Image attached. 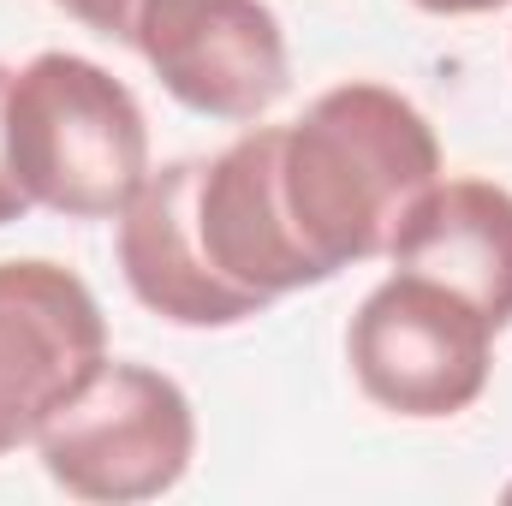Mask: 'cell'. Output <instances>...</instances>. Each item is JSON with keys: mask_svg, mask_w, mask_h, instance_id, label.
I'll return each instance as SVG.
<instances>
[{"mask_svg": "<svg viewBox=\"0 0 512 506\" xmlns=\"http://www.w3.org/2000/svg\"><path fill=\"white\" fill-rule=\"evenodd\" d=\"M441 179L429 120L387 84H334L280 131L286 215L328 274L382 256L405 209Z\"/></svg>", "mask_w": 512, "mask_h": 506, "instance_id": "obj_1", "label": "cell"}, {"mask_svg": "<svg viewBox=\"0 0 512 506\" xmlns=\"http://www.w3.org/2000/svg\"><path fill=\"white\" fill-rule=\"evenodd\" d=\"M6 161L30 203L72 221H108L149 179V126L108 66L36 54L6 90Z\"/></svg>", "mask_w": 512, "mask_h": 506, "instance_id": "obj_2", "label": "cell"}, {"mask_svg": "<svg viewBox=\"0 0 512 506\" xmlns=\"http://www.w3.org/2000/svg\"><path fill=\"white\" fill-rule=\"evenodd\" d=\"M36 453L42 471L78 501H149L185 477L197 453V417L179 381L149 364L102 358L72 399L48 411Z\"/></svg>", "mask_w": 512, "mask_h": 506, "instance_id": "obj_3", "label": "cell"}, {"mask_svg": "<svg viewBox=\"0 0 512 506\" xmlns=\"http://www.w3.org/2000/svg\"><path fill=\"white\" fill-rule=\"evenodd\" d=\"M346 358L358 387L399 417H453L477 405L495 364V322L453 286L393 268L358 304Z\"/></svg>", "mask_w": 512, "mask_h": 506, "instance_id": "obj_4", "label": "cell"}, {"mask_svg": "<svg viewBox=\"0 0 512 506\" xmlns=\"http://www.w3.org/2000/svg\"><path fill=\"white\" fill-rule=\"evenodd\" d=\"M114 36L185 108L215 120H256L292 84L280 18L262 0H126Z\"/></svg>", "mask_w": 512, "mask_h": 506, "instance_id": "obj_5", "label": "cell"}, {"mask_svg": "<svg viewBox=\"0 0 512 506\" xmlns=\"http://www.w3.org/2000/svg\"><path fill=\"white\" fill-rule=\"evenodd\" d=\"M108 358L90 286L60 262H0V453L36 441L48 411Z\"/></svg>", "mask_w": 512, "mask_h": 506, "instance_id": "obj_6", "label": "cell"}, {"mask_svg": "<svg viewBox=\"0 0 512 506\" xmlns=\"http://www.w3.org/2000/svg\"><path fill=\"white\" fill-rule=\"evenodd\" d=\"M197 185H203V161H167L137 185V197L120 209V268L155 316L179 328H233L256 316L268 298L227 280L221 262L209 256Z\"/></svg>", "mask_w": 512, "mask_h": 506, "instance_id": "obj_7", "label": "cell"}, {"mask_svg": "<svg viewBox=\"0 0 512 506\" xmlns=\"http://www.w3.org/2000/svg\"><path fill=\"white\" fill-rule=\"evenodd\" d=\"M280 131L286 126H251L233 149L203 161V185H197V215H203L209 256L221 262L227 280L251 286L262 298L328 280V268L304 251V239L286 215Z\"/></svg>", "mask_w": 512, "mask_h": 506, "instance_id": "obj_8", "label": "cell"}, {"mask_svg": "<svg viewBox=\"0 0 512 506\" xmlns=\"http://www.w3.org/2000/svg\"><path fill=\"white\" fill-rule=\"evenodd\" d=\"M393 268L471 298L495 334L512 322V191L489 179H435L387 239Z\"/></svg>", "mask_w": 512, "mask_h": 506, "instance_id": "obj_9", "label": "cell"}, {"mask_svg": "<svg viewBox=\"0 0 512 506\" xmlns=\"http://www.w3.org/2000/svg\"><path fill=\"white\" fill-rule=\"evenodd\" d=\"M6 90H12V72L0 66V227L30 209V197H24V185H18V173H12V161H6Z\"/></svg>", "mask_w": 512, "mask_h": 506, "instance_id": "obj_10", "label": "cell"}, {"mask_svg": "<svg viewBox=\"0 0 512 506\" xmlns=\"http://www.w3.org/2000/svg\"><path fill=\"white\" fill-rule=\"evenodd\" d=\"M411 6H423V12H495L507 0H411Z\"/></svg>", "mask_w": 512, "mask_h": 506, "instance_id": "obj_11", "label": "cell"}, {"mask_svg": "<svg viewBox=\"0 0 512 506\" xmlns=\"http://www.w3.org/2000/svg\"><path fill=\"white\" fill-rule=\"evenodd\" d=\"M60 6H72V0H60Z\"/></svg>", "mask_w": 512, "mask_h": 506, "instance_id": "obj_12", "label": "cell"}, {"mask_svg": "<svg viewBox=\"0 0 512 506\" xmlns=\"http://www.w3.org/2000/svg\"><path fill=\"white\" fill-rule=\"evenodd\" d=\"M507 501H512V489H507Z\"/></svg>", "mask_w": 512, "mask_h": 506, "instance_id": "obj_13", "label": "cell"}]
</instances>
